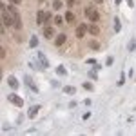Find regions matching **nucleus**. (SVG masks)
<instances>
[{
  "mask_svg": "<svg viewBox=\"0 0 136 136\" xmlns=\"http://www.w3.org/2000/svg\"><path fill=\"white\" fill-rule=\"evenodd\" d=\"M2 22H4L5 27H15V18L5 7H2Z\"/></svg>",
  "mask_w": 136,
  "mask_h": 136,
  "instance_id": "obj_1",
  "label": "nucleus"
},
{
  "mask_svg": "<svg viewBox=\"0 0 136 136\" xmlns=\"http://www.w3.org/2000/svg\"><path fill=\"white\" fill-rule=\"evenodd\" d=\"M85 16H87L89 22H98L100 20V13L94 7H85Z\"/></svg>",
  "mask_w": 136,
  "mask_h": 136,
  "instance_id": "obj_2",
  "label": "nucleus"
},
{
  "mask_svg": "<svg viewBox=\"0 0 136 136\" xmlns=\"http://www.w3.org/2000/svg\"><path fill=\"white\" fill-rule=\"evenodd\" d=\"M36 60H38L40 69H49V60H47V56H45L44 53H38V55H36Z\"/></svg>",
  "mask_w": 136,
  "mask_h": 136,
  "instance_id": "obj_3",
  "label": "nucleus"
},
{
  "mask_svg": "<svg viewBox=\"0 0 136 136\" xmlns=\"http://www.w3.org/2000/svg\"><path fill=\"white\" fill-rule=\"evenodd\" d=\"M42 34H44V38H47V40L55 38V27H53V26H49V24H45V26H44V29H42Z\"/></svg>",
  "mask_w": 136,
  "mask_h": 136,
  "instance_id": "obj_4",
  "label": "nucleus"
},
{
  "mask_svg": "<svg viewBox=\"0 0 136 136\" xmlns=\"http://www.w3.org/2000/svg\"><path fill=\"white\" fill-rule=\"evenodd\" d=\"M7 100L13 103V105H16V107H22V105H24V98H20L16 93H11V94L7 96Z\"/></svg>",
  "mask_w": 136,
  "mask_h": 136,
  "instance_id": "obj_5",
  "label": "nucleus"
},
{
  "mask_svg": "<svg viewBox=\"0 0 136 136\" xmlns=\"http://www.w3.org/2000/svg\"><path fill=\"white\" fill-rule=\"evenodd\" d=\"M66 42H67V34L60 33V34H56V36H55V45H56V47H62Z\"/></svg>",
  "mask_w": 136,
  "mask_h": 136,
  "instance_id": "obj_6",
  "label": "nucleus"
},
{
  "mask_svg": "<svg viewBox=\"0 0 136 136\" xmlns=\"http://www.w3.org/2000/svg\"><path fill=\"white\" fill-rule=\"evenodd\" d=\"M87 31H89V29H87V26H85V24H80V26L76 27V38H84Z\"/></svg>",
  "mask_w": 136,
  "mask_h": 136,
  "instance_id": "obj_7",
  "label": "nucleus"
},
{
  "mask_svg": "<svg viewBox=\"0 0 136 136\" xmlns=\"http://www.w3.org/2000/svg\"><path fill=\"white\" fill-rule=\"evenodd\" d=\"M24 80H26V84L31 87V91H33V93H38V87L34 85V82H33V78H31V76H26Z\"/></svg>",
  "mask_w": 136,
  "mask_h": 136,
  "instance_id": "obj_8",
  "label": "nucleus"
},
{
  "mask_svg": "<svg viewBox=\"0 0 136 136\" xmlns=\"http://www.w3.org/2000/svg\"><path fill=\"white\" fill-rule=\"evenodd\" d=\"M36 24H38V26H40V24H45V13H44L42 9L36 13Z\"/></svg>",
  "mask_w": 136,
  "mask_h": 136,
  "instance_id": "obj_9",
  "label": "nucleus"
},
{
  "mask_svg": "<svg viewBox=\"0 0 136 136\" xmlns=\"http://www.w3.org/2000/svg\"><path fill=\"white\" fill-rule=\"evenodd\" d=\"M38 111H40V105H33V107L29 109L27 116H29V118H36V116H38Z\"/></svg>",
  "mask_w": 136,
  "mask_h": 136,
  "instance_id": "obj_10",
  "label": "nucleus"
},
{
  "mask_svg": "<svg viewBox=\"0 0 136 136\" xmlns=\"http://www.w3.org/2000/svg\"><path fill=\"white\" fill-rule=\"evenodd\" d=\"M89 33L93 34V36H98V34H100V27H98V26L93 22V24L89 26Z\"/></svg>",
  "mask_w": 136,
  "mask_h": 136,
  "instance_id": "obj_11",
  "label": "nucleus"
},
{
  "mask_svg": "<svg viewBox=\"0 0 136 136\" xmlns=\"http://www.w3.org/2000/svg\"><path fill=\"white\" fill-rule=\"evenodd\" d=\"M7 84H9V87H11V89H16V87H18V82H16V78H15V76H9V78H7Z\"/></svg>",
  "mask_w": 136,
  "mask_h": 136,
  "instance_id": "obj_12",
  "label": "nucleus"
},
{
  "mask_svg": "<svg viewBox=\"0 0 136 136\" xmlns=\"http://www.w3.org/2000/svg\"><path fill=\"white\" fill-rule=\"evenodd\" d=\"M74 20H76V18H74V13H73V11H67V13H66V22H67V24H74Z\"/></svg>",
  "mask_w": 136,
  "mask_h": 136,
  "instance_id": "obj_13",
  "label": "nucleus"
},
{
  "mask_svg": "<svg viewBox=\"0 0 136 136\" xmlns=\"http://www.w3.org/2000/svg\"><path fill=\"white\" fill-rule=\"evenodd\" d=\"M133 51H136V38H133L127 45V53H133Z\"/></svg>",
  "mask_w": 136,
  "mask_h": 136,
  "instance_id": "obj_14",
  "label": "nucleus"
},
{
  "mask_svg": "<svg viewBox=\"0 0 136 136\" xmlns=\"http://www.w3.org/2000/svg\"><path fill=\"white\" fill-rule=\"evenodd\" d=\"M56 74H58V76H66V74H67V69L64 67V66H58V67H56Z\"/></svg>",
  "mask_w": 136,
  "mask_h": 136,
  "instance_id": "obj_15",
  "label": "nucleus"
},
{
  "mask_svg": "<svg viewBox=\"0 0 136 136\" xmlns=\"http://www.w3.org/2000/svg\"><path fill=\"white\" fill-rule=\"evenodd\" d=\"M64 93H66V94H74L76 89H74L73 85H66V87H64Z\"/></svg>",
  "mask_w": 136,
  "mask_h": 136,
  "instance_id": "obj_16",
  "label": "nucleus"
},
{
  "mask_svg": "<svg viewBox=\"0 0 136 136\" xmlns=\"http://www.w3.org/2000/svg\"><path fill=\"white\" fill-rule=\"evenodd\" d=\"M89 47H91L93 51H98V49H100V44H98L96 40H91V42H89Z\"/></svg>",
  "mask_w": 136,
  "mask_h": 136,
  "instance_id": "obj_17",
  "label": "nucleus"
},
{
  "mask_svg": "<svg viewBox=\"0 0 136 136\" xmlns=\"http://www.w3.org/2000/svg\"><path fill=\"white\" fill-rule=\"evenodd\" d=\"M38 45V36H31V40H29V47H36Z\"/></svg>",
  "mask_w": 136,
  "mask_h": 136,
  "instance_id": "obj_18",
  "label": "nucleus"
},
{
  "mask_svg": "<svg viewBox=\"0 0 136 136\" xmlns=\"http://www.w3.org/2000/svg\"><path fill=\"white\" fill-rule=\"evenodd\" d=\"M64 20L66 18H62V16H55V26H64Z\"/></svg>",
  "mask_w": 136,
  "mask_h": 136,
  "instance_id": "obj_19",
  "label": "nucleus"
},
{
  "mask_svg": "<svg viewBox=\"0 0 136 136\" xmlns=\"http://www.w3.org/2000/svg\"><path fill=\"white\" fill-rule=\"evenodd\" d=\"M120 29H122L120 20H118V18H114V33H120Z\"/></svg>",
  "mask_w": 136,
  "mask_h": 136,
  "instance_id": "obj_20",
  "label": "nucleus"
},
{
  "mask_svg": "<svg viewBox=\"0 0 136 136\" xmlns=\"http://www.w3.org/2000/svg\"><path fill=\"white\" fill-rule=\"evenodd\" d=\"M84 89H87V91H94V85L89 84V82H85V84H84Z\"/></svg>",
  "mask_w": 136,
  "mask_h": 136,
  "instance_id": "obj_21",
  "label": "nucleus"
},
{
  "mask_svg": "<svg viewBox=\"0 0 136 136\" xmlns=\"http://www.w3.org/2000/svg\"><path fill=\"white\" fill-rule=\"evenodd\" d=\"M60 7H62V2L60 0H55L53 2V9H60Z\"/></svg>",
  "mask_w": 136,
  "mask_h": 136,
  "instance_id": "obj_22",
  "label": "nucleus"
},
{
  "mask_svg": "<svg viewBox=\"0 0 136 136\" xmlns=\"http://www.w3.org/2000/svg\"><path fill=\"white\" fill-rule=\"evenodd\" d=\"M123 84H125V74L122 73L120 74V80H118V85H123Z\"/></svg>",
  "mask_w": 136,
  "mask_h": 136,
  "instance_id": "obj_23",
  "label": "nucleus"
},
{
  "mask_svg": "<svg viewBox=\"0 0 136 136\" xmlns=\"http://www.w3.org/2000/svg\"><path fill=\"white\" fill-rule=\"evenodd\" d=\"M100 67V66H96V67L93 69V71H91V73H89V76H91V78H93V80H94V78H96V69Z\"/></svg>",
  "mask_w": 136,
  "mask_h": 136,
  "instance_id": "obj_24",
  "label": "nucleus"
},
{
  "mask_svg": "<svg viewBox=\"0 0 136 136\" xmlns=\"http://www.w3.org/2000/svg\"><path fill=\"white\" fill-rule=\"evenodd\" d=\"M51 20H53V15L51 13H45V24H49Z\"/></svg>",
  "mask_w": 136,
  "mask_h": 136,
  "instance_id": "obj_25",
  "label": "nucleus"
},
{
  "mask_svg": "<svg viewBox=\"0 0 136 136\" xmlns=\"http://www.w3.org/2000/svg\"><path fill=\"white\" fill-rule=\"evenodd\" d=\"M74 4H76V0H67V7H69V9H71Z\"/></svg>",
  "mask_w": 136,
  "mask_h": 136,
  "instance_id": "obj_26",
  "label": "nucleus"
},
{
  "mask_svg": "<svg viewBox=\"0 0 136 136\" xmlns=\"http://www.w3.org/2000/svg\"><path fill=\"white\" fill-rule=\"evenodd\" d=\"M113 64V56H107V60H105V66H111Z\"/></svg>",
  "mask_w": 136,
  "mask_h": 136,
  "instance_id": "obj_27",
  "label": "nucleus"
},
{
  "mask_svg": "<svg viewBox=\"0 0 136 136\" xmlns=\"http://www.w3.org/2000/svg\"><path fill=\"white\" fill-rule=\"evenodd\" d=\"M87 64H91V66H96V60H94V58H89V60H87Z\"/></svg>",
  "mask_w": 136,
  "mask_h": 136,
  "instance_id": "obj_28",
  "label": "nucleus"
},
{
  "mask_svg": "<svg viewBox=\"0 0 136 136\" xmlns=\"http://www.w3.org/2000/svg\"><path fill=\"white\" fill-rule=\"evenodd\" d=\"M127 4H129V5H131V7H133V5H134V2H133V0H127Z\"/></svg>",
  "mask_w": 136,
  "mask_h": 136,
  "instance_id": "obj_29",
  "label": "nucleus"
},
{
  "mask_svg": "<svg viewBox=\"0 0 136 136\" xmlns=\"http://www.w3.org/2000/svg\"><path fill=\"white\" fill-rule=\"evenodd\" d=\"M11 2H13V4H16V5H18V4H20V2H22V0H11Z\"/></svg>",
  "mask_w": 136,
  "mask_h": 136,
  "instance_id": "obj_30",
  "label": "nucleus"
},
{
  "mask_svg": "<svg viewBox=\"0 0 136 136\" xmlns=\"http://www.w3.org/2000/svg\"><path fill=\"white\" fill-rule=\"evenodd\" d=\"M94 2H96V4H102V2H103V0H94Z\"/></svg>",
  "mask_w": 136,
  "mask_h": 136,
  "instance_id": "obj_31",
  "label": "nucleus"
},
{
  "mask_svg": "<svg viewBox=\"0 0 136 136\" xmlns=\"http://www.w3.org/2000/svg\"><path fill=\"white\" fill-rule=\"evenodd\" d=\"M40 2H44V0H40Z\"/></svg>",
  "mask_w": 136,
  "mask_h": 136,
  "instance_id": "obj_32",
  "label": "nucleus"
}]
</instances>
